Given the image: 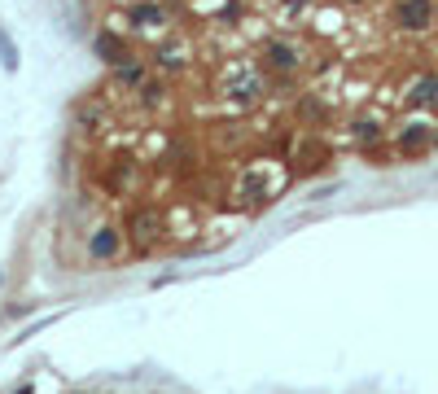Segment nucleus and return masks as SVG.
Masks as SVG:
<instances>
[{
    "label": "nucleus",
    "mask_w": 438,
    "mask_h": 394,
    "mask_svg": "<svg viewBox=\"0 0 438 394\" xmlns=\"http://www.w3.org/2000/svg\"><path fill=\"white\" fill-rule=\"evenodd\" d=\"M118 79H123V83H136V79H140V66H127V70H118Z\"/></svg>",
    "instance_id": "nucleus-13"
},
{
    "label": "nucleus",
    "mask_w": 438,
    "mask_h": 394,
    "mask_svg": "<svg viewBox=\"0 0 438 394\" xmlns=\"http://www.w3.org/2000/svg\"><path fill=\"white\" fill-rule=\"evenodd\" d=\"M377 136H382V127H377L373 118H355V140H364V145H373Z\"/></svg>",
    "instance_id": "nucleus-11"
},
{
    "label": "nucleus",
    "mask_w": 438,
    "mask_h": 394,
    "mask_svg": "<svg viewBox=\"0 0 438 394\" xmlns=\"http://www.w3.org/2000/svg\"><path fill=\"white\" fill-rule=\"evenodd\" d=\"M127 18H132L140 31H153V27H162V22H167V14H162L158 5H132V9H127Z\"/></svg>",
    "instance_id": "nucleus-9"
},
{
    "label": "nucleus",
    "mask_w": 438,
    "mask_h": 394,
    "mask_svg": "<svg viewBox=\"0 0 438 394\" xmlns=\"http://www.w3.org/2000/svg\"><path fill=\"white\" fill-rule=\"evenodd\" d=\"M92 53H97L101 62H110V66H118V62H123V57H127V44L118 40L114 31H101L97 40H92Z\"/></svg>",
    "instance_id": "nucleus-4"
},
{
    "label": "nucleus",
    "mask_w": 438,
    "mask_h": 394,
    "mask_svg": "<svg viewBox=\"0 0 438 394\" xmlns=\"http://www.w3.org/2000/svg\"><path fill=\"white\" fill-rule=\"evenodd\" d=\"M118 241H123V237H118L114 228H101V232L88 241V254H92V259H114V254H118Z\"/></svg>",
    "instance_id": "nucleus-8"
},
{
    "label": "nucleus",
    "mask_w": 438,
    "mask_h": 394,
    "mask_svg": "<svg viewBox=\"0 0 438 394\" xmlns=\"http://www.w3.org/2000/svg\"><path fill=\"white\" fill-rule=\"evenodd\" d=\"M158 232H162V219H158V210H136V215H132V237H136L140 245H149Z\"/></svg>",
    "instance_id": "nucleus-5"
},
{
    "label": "nucleus",
    "mask_w": 438,
    "mask_h": 394,
    "mask_svg": "<svg viewBox=\"0 0 438 394\" xmlns=\"http://www.w3.org/2000/svg\"><path fill=\"white\" fill-rule=\"evenodd\" d=\"M434 145H438V136H434Z\"/></svg>",
    "instance_id": "nucleus-15"
},
{
    "label": "nucleus",
    "mask_w": 438,
    "mask_h": 394,
    "mask_svg": "<svg viewBox=\"0 0 438 394\" xmlns=\"http://www.w3.org/2000/svg\"><path fill=\"white\" fill-rule=\"evenodd\" d=\"M0 66H5L9 75L18 70V44L9 40V31H5V27H0Z\"/></svg>",
    "instance_id": "nucleus-10"
},
{
    "label": "nucleus",
    "mask_w": 438,
    "mask_h": 394,
    "mask_svg": "<svg viewBox=\"0 0 438 394\" xmlns=\"http://www.w3.org/2000/svg\"><path fill=\"white\" fill-rule=\"evenodd\" d=\"M303 5H307V0H285V14L294 18V14H298V9H303Z\"/></svg>",
    "instance_id": "nucleus-14"
},
{
    "label": "nucleus",
    "mask_w": 438,
    "mask_h": 394,
    "mask_svg": "<svg viewBox=\"0 0 438 394\" xmlns=\"http://www.w3.org/2000/svg\"><path fill=\"white\" fill-rule=\"evenodd\" d=\"M395 22L404 31H425L434 22V0H399V5H395Z\"/></svg>",
    "instance_id": "nucleus-3"
},
{
    "label": "nucleus",
    "mask_w": 438,
    "mask_h": 394,
    "mask_svg": "<svg viewBox=\"0 0 438 394\" xmlns=\"http://www.w3.org/2000/svg\"><path fill=\"white\" fill-rule=\"evenodd\" d=\"M0 281H5V276H0Z\"/></svg>",
    "instance_id": "nucleus-16"
},
{
    "label": "nucleus",
    "mask_w": 438,
    "mask_h": 394,
    "mask_svg": "<svg viewBox=\"0 0 438 394\" xmlns=\"http://www.w3.org/2000/svg\"><path fill=\"white\" fill-rule=\"evenodd\" d=\"M430 127H425V123H408L404 131H399V149H404V153H421L425 145H430Z\"/></svg>",
    "instance_id": "nucleus-6"
},
{
    "label": "nucleus",
    "mask_w": 438,
    "mask_h": 394,
    "mask_svg": "<svg viewBox=\"0 0 438 394\" xmlns=\"http://www.w3.org/2000/svg\"><path fill=\"white\" fill-rule=\"evenodd\" d=\"M263 66L281 70V75H294V70L303 66V49L294 40H281V35H272V40H263Z\"/></svg>",
    "instance_id": "nucleus-2"
},
{
    "label": "nucleus",
    "mask_w": 438,
    "mask_h": 394,
    "mask_svg": "<svg viewBox=\"0 0 438 394\" xmlns=\"http://www.w3.org/2000/svg\"><path fill=\"white\" fill-rule=\"evenodd\" d=\"M263 92H267V79L259 75L254 66H232L228 75H223V97L237 101V105H254Z\"/></svg>",
    "instance_id": "nucleus-1"
},
{
    "label": "nucleus",
    "mask_w": 438,
    "mask_h": 394,
    "mask_svg": "<svg viewBox=\"0 0 438 394\" xmlns=\"http://www.w3.org/2000/svg\"><path fill=\"white\" fill-rule=\"evenodd\" d=\"M140 101H145V105L162 101V83H145V88H140Z\"/></svg>",
    "instance_id": "nucleus-12"
},
{
    "label": "nucleus",
    "mask_w": 438,
    "mask_h": 394,
    "mask_svg": "<svg viewBox=\"0 0 438 394\" xmlns=\"http://www.w3.org/2000/svg\"><path fill=\"white\" fill-rule=\"evenodd\" d=\"M408 105H417V110H434L438 105V79H417V88L408 92Z\"/></svg>",
    "instance_id": "nucleus-7"
}]
</instances>
